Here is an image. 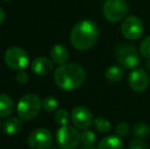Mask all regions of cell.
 Returning <instances> with one entry per match:
<instances>
[{
  "label": "cell",
  "instance_id": "obj_1",
  "mask_svg": "<svg viewBox=\"0 0 150 149\" xmlns=\"http://www.w3.org/2000/svg\"><path fill=\"white\" fill-rule=\"evenodd\" d=\"M98 37L99 29L96 23L91 20H83L71 29L69 41L77 50L86 51L96 44Z\"/></svg>",
  "mask_w": 150,
  "mask_h": 149
},
{
  "label": "cell",
  "instance_id": "obj_2",
  "mask_svg": "<svg viewBox=\"0 0 150 149\" xmlns=\"http://www.w3.org/2000/svg\"><path fill=\"white\" fill-rule=\"evenodd\" d=\"M86 79V73L80 64H64L57 66L54 72V82L64 91L79 88Z\"/></svg>",
  "mask_w": 150,
  "mask_h": 149
},
{
  "label": "cell",
  "instance_id": "obj_3",
  "mask_svg": "<svg viewBox=\"0 0 150 149\" xmlns=\"http://www.w3.org/2000/svg\"><path fill=\"white\" fill-rule=\"evenodd\" d=\"M42 107V100L37 94L29 93L21 97L18 103V115L23 121H32L39 114Z\"/></svg>",
  "mask_w": 150,
  "mask_h": 149
},
{
  "label": "cell",
  "instance_id": "obj_4",
  "mask_svg": "<svg viewBox=\"0 0 150 149\" xmlns=\"http://www.w3.org/2000/svg\"><path fill=\"white\" fill-rule=\"evenodd\" d=\"M115 56L120 66L128 70H134L140 64V51L134 45L128 43L120 44L115 49Z\"/></svg>",
  "mask_w": 150,
  "mask_h": 149
},
{
  "label": "cell",
  "instance_id": "obj_5",
  "mask_svg": "<svg viewBox=\"0 0 150 149\" xmlns=\"http://www.w3.org/2000/svg\"><path fill=\"white\" fill-rule=\"evenodd\" d=\"M129 10L127 0H106L103 4V16L108 22L117 23L124 20Z\"/></svg>",
  "mask_w": 150,
  "mask_h": 149
},
{
  "label": "cell",
  "instance_id": "obj_6",
  "mask_svg": "<svg viewBox=\"0 0 150 149\" xmlns=\"http://www.w3.org/2000/svg\"><path fill=\"white\" fill-rule=\"evenodd\" d=\"M4 61L6 66L13 71H23L29 64V55L25 49L21 47H10L4 54Z\"/></svg>",
  "mask_w": 150,
  "mask_h": 149
},
{
  "label": "cell",
  "instance_id": "obj_7",
  "mask_svg": "<svg viewBox=\"0 0 150 149\" xmlns=\"http://www.w3.org/2000/svg\"><path fill=\"white\" fill-rule=\"evenodd\" d=\"M56 141L62 149H75L81 142V134L71 126H61L56 133Z\"/></svg>",
  "mask_w": 150,
  "mask_h": 149
},
{
  "label": "cell",
  "instance_id": "obj_8",
  "mask_svg": "<svg viewBox=\"0 0 150 149\" xmlns=\"http://www.w3.org/2000/svg\"><path fill=\"white\" fill-rule=\"evenodd\" d=\"M122 34L128 40H137L143 35V22L136 16H130L124 18L120 26Z\"/></svg>",
  "mask_w": 150,
  "mask_h": 149
},
{
  "label": "cell",
  "instance_id": "obj_9",
  "mask_svg": "<svg viewBox=\"0 0 150 149\" xmlns=\"http://www.w3.org/2000/svg\"><path fill=\"white\" fill-rule=\"evenodd\" d=\"M52 134L45 128H38L29 134L28 144L33 149H47L52 144Z\"/></svg>",
  "mask_w": 150,
  "mask_h": 149
},
{
  "label": "cell",
  "instance_id": "obj_10",
  "mask_svg": "<svg viewBox=\"0 0 150 149\" xmlns=\"http://www.w3.org/2000/svg\"><path fill=\"white\" fill-rule=\"evenodd\" d=\"M149 76L142 68H134L128 76V84L135 92H143L149 86Z\"/></svg>",
  "mask_w": 150,
  "mask_h": 149
},
{
  "label": "cell",
  "instance_id": "obj_11",
  "mask_svg": "<svg viewBox=\"0 0 150 149\" xmlns=\"http://www.w3.org/2000/svg\"><path fill=\"white\" fill-rule=\"evenodd\" d=\"M92 112L85 106H77L71 112V121L77 129L87 130L93 125Z\"/></svg>",
  "mask_w": 150,
  "mask_h": 149
},
{
  "label": "cell",
  "instance_id": "obj_12",
  "mask_svg": "<svg viewBox=\"0 0 150 149\" xmlns=\"http://www.w3.org/2000/svg\"><path fill=\"white\" fill-rule=\"evenodd\" d=\"M31 68L36 75L46 76L50 74L53 70V61L44 56L37 57L32 61Z\"/></svg>",
  "mask_w": 150,
  "mask_h": 149
},
{
  "label": "cell",
  "instance_id": "obj_13",
  "mask_svg": "<svg viewBox=\"0 0 150 149\" xmlns=\"http://www.w3.org/2000/svg\"><path fill=\"white\" fill-rule=\"evenodd\" d=\"M24 128L22 119L18 117H9L7 119L2 125V130L3 133L6 135H16L18 134Z\"/></svg>",
  "mask_w": 150,
  "mask_h": 149
},
{
  "label": "cell",
  "instance_id": "obj_14",
  "mask_svg": "<svg viewBox=\"0 0 150 149\" xmlns=\"http://www.w3.org/2000/svg\"><path fill=\"white\" fill-rule=\"evenodd\" d=\"M50 55H51L52 61L59 66L67 64V59H69V51L64 46L60 45V44H56L52 47Z\"/></svg>",
  "mask_w": 150,
  "mask_h": 149
},
{
  "label": "cell",
  "instance_id": "obj_15",
  "mask_svg": "<svg viewBox=\"0 0 150 149\" xmlns=\"http://www.w3.org/2000/svg\"><path fill=\"white\" fill-rule=\"evenodd\" d=\"M97 149H124V143L119 136L110 135L100 140Z\"/></svg>",
  "mask_w": 150,
  "mask_h": 149
},
{
  "label": "cell",
  "instance_id": "obj_16",
  "mask_svg": "<svg viewBox=\"0 0 150 149\" xmlns=\"http://www.w3.org/2000/svg\"><path fill=\"white\" fill-rule=\"evenodd\" d=\"M14 110V102L9 95L0 93V117H8Z\"/></svg>",
  "mask_w": 150,
  "mask_h": 149
},
{
  "label": "cell",
  "instance_id": "obj_17",
  "mask_svg": "<svg viewBox=\"0 0 150 149\" xmlns=\"http://www.w3.org/2000/svg\"><path fill=\"white\" fill-rule=\"evenodd\" d=\"M105 79L110 83H117L120 82L125 76V68L120 66H110L105 71Z\"/></svg>",
  "mask_w": 150,
  "mask_h": 149
},
{
  "label": "cell",
  "instance_id": "obj_18",
  "mask_svg": "<svg viewBox=\"0 0 150 149\" xmlns=\"http://www.w3.org/2000/svg\"><path fill=\"white\" fill-rule=\"evenodd\" d=\"M150 133V128L146 123H143V121H139V123L135 124L134 127H133V134H134L136 137L140 138H145L149 135Z\"/></svg>",
  "mask_w": 150,
  "mask_h": 149
},
{
  "label": "cell",
  "instance_id": "obj_19",
  "mask_svg": "<svg viewBox=\"0 0 150 149\" xmlns=\"http://www.w3.org/2000/svg\"><path fill=\"white\" fill-rule=\"evenodd\" d=\"M93 127L96 131H98L99 133H108L111 129L110 123L107 119H103V117H97L93 121Z\"/></svg>",
  "mask_w": 150,
  "mask_h": 149
},
{
  "label": "cell",
  "instance_id": "obj_20",
  "mask_svg": "<svg viewBox=\"0 0 150 149\" xmlns=\"http://www.w3.org/2000/svg\"><path fill=\"white\" fill-rule=\"evenodd\" d=\"M58 106V101L56 100L55 97L52 96H48L45 97L42 100V108L47 112H52L57 108Z\"/></svg>",
  "mask_w": 150,
  "mask_h": 149
},
{
  "label": "cell",
  "instance_id": "obj_21",
  "mask_svg": "<svg viewBox=\"0 0 150 149\" xmlns=\"http://www.w3.org/2000/svg\"><path fill=\"white\" fill-rule=\"evenodd\" d=\"M81 142L85 146H93L96 142V136L92 131L84 130L81 133Z\"/></svg>",
  "mask_w": 150,
  "mask_h": 149
},
{
  "label": "cell",
  "instance_id": "obj_22",
  "mask_svg": "<svg viewBox=\"0 0 150 149\" xmlns=\"http://www.w3.org/2000/svg\"><path fill=\"white\" fill-rule=\"evenodd\" d=\"M69 119V114L67 110L63 109V108H59L56 110L55 115H54V121H56V124H58L59 126H67Z\"/></svg>",
  "mask_w": 150,
  "mask_h": 149
},
{
  "label": "cell",
  "instance_id": "obj_23",
  "mask_svg": "<svg viewBox=\"0 0 150 149\" xmlns=\"http://www.w3.org/2000/svg\"><path fill=\"white\" fill-rule=\"evenodd\" d=\"M139 51H140V54L144 58L150 59V36H147L142 40Z\"/></svg>",
  "mask_w": 150,
  "mask_h": 149
},
{
  "label": "cell",
  "instance_id": "obj_24",
  "mask_svg": "<svg viewBox=\"0 0 150 149\" xmlns=\"http://www.w3.org/2000/svg\"><path fill=\"white\" fill-rule=\"evenodd\" d=\"M130 133V127L127 123H120L115 127V134L119 137H126Z\"/></svg>",
  "mask_w": 150,
  "mask_h": 149
},
{
  "label": "cell",
  "instance_id": "obj_25",
  "mask_svg": "<svg viewBox=\"0 0 150 149\" xmlns=\"http://www.w3.org/2000/svg\"><path fill=\"white\" fill-rule=\"evenodd\" d=\"M129 149H148V147H147V144L142 139L136 138L130 142Z\"/></svg>",
  "mask_w": 150,
  "mask_h": 149
},
{
  "label": "cell",
  "instance_id": "obj_26",
  "mask_svg": "<svg viewBox=\"0 0 150 149\" xmlns=\"http://www.w3.org/2000/svg\"><path fill=\"white\" fill-rule=\"evenodd\" d=\"M16 80L18 84H21V85H26L29 81V76L24 70L18 71V74L16 76Z\"/></svg>",
  "mask_w": 150,
  "mask_h": 149
},
{
  "label": "cell",
  "instance_id": "obj_27",
  "mask_svg": "<svg viewBox=\"0 0 150 149\" xmlns=\"http://www.w3.org/2000/svg\"><path fill=\"white\" fill-rule=\"evenodd\" d=\"M4 18H5V12H4V10L2 9L1 7H0V24L3 23Z\"/></svg>",
  "mask_w": 150,
  "mask_h": 149
},
{
  "label": "cell",
  "instance_id": "obj_28",
  "mask_svg": "<svg viewBox=\"0 0 150 149\" xmlns=\"http://www.w3.org/2000/svg\"><path fill=\"white\" fill-rule=\"evenodd\" d=\"M80 149H97V148H94L93 146H85V145H83Z\"/></svg>",
  "mask_w": 150,
  "mask_h": 149
},
{
  "label": "cell",
  "instance_id": "obj_29",
  "mask_svg": "<svg viewBox=\"0 0 150 149\" xmlns=\"http://www.w3.org/2000/svg\"><path fill=\"white\" fill-rule=\"evenodd\" d=\"M146 68L148 71H150V59H147V62H146Z\"/></svg>",
  "mask_w": 150,
  "mask_h": 149
},
{
  "label": "cell",
  "instance_id": "obj_30",
  "mask_svg": "<svg viewBox=\"0 0 150 149\" xmlns=\"http://www.w3.org/2000/svg\"><path fill=\"white\" fill-rule=\"evenodd\" d=\"M1 1H10V0H1Z\"/></svg>",
  "mask_w": 150,
  "mask_h": 149
},
{
  "label": "cell",
  "instance_id": "obj_31",
  "mask_svg": "<svg viewBox=\"0 0 150 149\" xmlns=\"http://www.w3.org/2000/svg\"><path fill=\"white\" fill-rule=\"evenodd\" d=\"M0 125H1V121H0Z\"/></svg>",
  "mask_w": 150,
  "mask_h": 149
}]
</instances>
